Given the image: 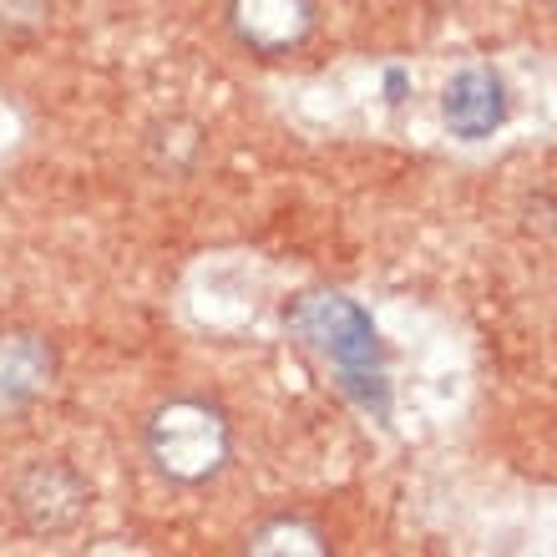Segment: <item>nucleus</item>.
Segmentation results:
<instances>
[{"mask_svg": "<svg viewBox=\"0 0 557 557\" xmlns=\"http://www.w3.org/2000/svg\"><path fill=\"white\" fill-rule=\"evenodd\" d=\"M284 324L370 421H391L396 385H391V370H385V339L375 314L360 299L339 289H309L299 299H289Z\"/></svg>", "mask_w": 557, "mask_h": 557, "instance_id": "nucleus-1", "label": "nucleus"}, {"mask_svg": "<svg viewBox=\"0 0 557 557\" xmlns=\"http://www.w3.org/2000/svg\"><path fill=\"white\" fill-rule=\"evenodd\" d=\"M143 461L152 467V476L183 492L213 486L223 471L234 467L238 436H234V416L223 411L213 396L203 391H177L162 396L152 411L143 416Z\"/></svg>", "mask_w": 557, "mask_h": 557, "instance_id": "nucleus-2", "label": "nucleus"}, {"mask_svg": "<svg viewBox=\"0 0 557 557\" xmlns=\"http://www.w3.org/2000/svg\"><path fill=\"white\" fill-rule=\"evenodd\" d=\"M5 507H11V522L26 537L61 543V537L87 528L91 507H97V486L66 456H30L5 482Z\"/></svg>", "mask_w": 557, "mask_h": 557, "instance_id": "nucleus-3", "label": "nucleus"}, {"mask_svg": "<svg viewBox=\"0 0 557 557\" xmlns=\"http://www.w3.org/2000/svg\"><path fill=\"white\" fill-rule=\"evenodd\" d=\"M223 26L238 51L259 61H284L305 51L320 30V0H223Z\"/></svg>", "mask_w": 557, "mask_h": 557, "instance_id": "nucleus-4", "label": "nucleus"}, {"mask_svg": "<svg viewBox=\"0 0 557 557\" xmlns=\"http://www.w3.org/2000/svg\"><path fill=\"white\" fill-rule=\"evenodd\" d=\"M61 381L57 339L30 330V324H5L0 330V425L26 421Z\"/></svg>", "mask_w": 557, "mask_h": 557, "instance_id": "nucleus-5", "label": "nucleus"}, {"mask_svg": "<svg viewBox=\"0 0 557 557\" xmlns=\"http://www.w3.org/2000/svg\"><path fill=\"white\" fill-rule=\"evenodd\" d=\"M512 117V91L497 66H461L441 91V122L461 143H486Z\"/></svg>", "mask_w": 557, "mask_h": 557, "instance_id": "nucleus-6", "label": "nucleus"}, {"mask_svg": "<svg viewBox=\"0 0 557 557\" xmlns=\"http://www.w3.org/2000/svg\"><path fill=\"white\" fill-rule=\"evenodd\" d=\"M330 547V532L305 512H264L244 532V553L253 557H324Z\"/></svg>", "mask_w": 557, "mask_h": 557, "instance_id": "nucleus-7", "label": "nucleus"}, {"mask_svg": "<svg viewBox=\"0 0 557 557\" xmlns=\"http://www.w3.org/2000/svg\"><path fill=\"white\" fill-rule=\"evenodd\" d=\"M143 147H147V168H152V173L188 177L193 168H198V158H203V127L188 117H168V122H158V127H147Z\"/></svg>", "mask_w": 557, "mask_h": 557, "instance_id": "nucleus-8", "label": "nucleus"}, {"mask_svg": "<svg viewBox=\"0 0 557 557\" xmlns=\"http://www.w3.org/2000/svg\"><path fill=\"white\" fill-rule=\"evenodd\" d=\"M57 0H0V36H36L51 26Z\"/></svg>", "mask_w": 557, "mask_h": 557, "instance_id": "nucleus-9", "label": "nucleus"}]
</instances>
